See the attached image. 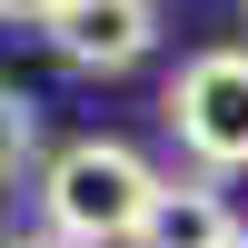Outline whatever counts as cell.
Wrapping results in <instances>:
<instances>
[{"label": "cell", "instance_id": "6", "mask_svg": "<svg viewBox=\"0 0 248 248\" xmlns=\"http://www.w3.org/2000/svg\"><path fill=\"white\" fill-rule=\"evenodd\" d=\"M60 10H70V0H0V20H10V30H50Z\"/></svg>", "mask_w": 248, "mask_h": 248}, {"label": "cell", "instance_id": "5", "mask_svg": "<svg viewBox=\"0 0 248 248\" xmlns=\"http://www.w3.org/2000/svg\"><path fill=\"white\" fill-rule=\"evenodd\" d=\"M30 149H40V99H20L10 79H0V179L30 169Z\"/></svg>", "mask_w": 248, "mask_h": 248}, {"label": "cell", "instance_id": "7", "mask_svg": "<svg viewBox=\"0 0 248 248\" xmlns=\"http://www.w3.org/2000/svg\"><path fill=\"white\" fill-rule=\"evenodd\" d=\"M0 248H60V238H0Z\"/></svg>", "mask_w": 248, "mask_h": 248}, {"label": "cell", "instance_id": "8", "mask_svg": "<svg viewBox=\"0 0 248 248\" xmlns=\"http://www.w3.org/2000/svg\"><path fill=\"white\" fill-rule=\"evenodd\" d=\"M229 248H248V229H238V238H229Z\"/></svg>", "mask_w": 248, "mask_h": 248}, {"label": "cell", "instance_id": "4", "mask_svg": "<svg viewBox=\"0 0 248 248\" xmlns=\"http://www.w3.org/2000/svg\"><path fill=\"white\" fill-rule=\"evenodd\" d=\"M229 238H238V218H229V199L209 179H159V199H149L129 248H229Z\"/></svg>", "mask_w": 248, "mask_h": 248}, {"label": "cell", "instance_id": "1", "mask_svg": "<svg viewBox=\"0 0 248 248\" xmlns=\"http://www.w3.org/2000/svg\"><path fill=\"white\" fill-rule=\"evenodd\" d=\"M149 199H159V169L129 139H70L40 169V218H50L40 238H60V248H129Z\"/></svg>", "mask_w": 248, "mask_h": 248}, {"label": "cell", "instance_id": "2", "mask_svg": "<svg viewBox=\"0 0 248 248\" xmlns=\"http://www.w3.org/2000/svg\"><path fill=\"white\" fill-rule=\"evenodd\" d=\"M169 129L199 169H248V50H199L169 79Z\"/></svg>", "mask_w": 248, "mask_h": 248}, {"label": "cell", "instance_id": "3", "mask_svg": "<svg viewBox=\"0 0 248 248\" xmlns=\"http://www.w3.org/2000/svg\"><path fill=\"white\" fill-rule=\"evenodd\" d=\"M149 40H159V10L149 0H70V10L50 20V50L70 60V70H139L149 60Z\"/></svg>", "mask_w": 248, "mask_h": 248}]
</instances>
